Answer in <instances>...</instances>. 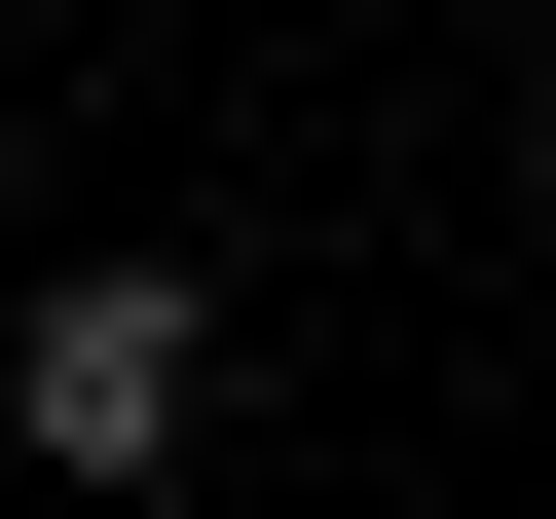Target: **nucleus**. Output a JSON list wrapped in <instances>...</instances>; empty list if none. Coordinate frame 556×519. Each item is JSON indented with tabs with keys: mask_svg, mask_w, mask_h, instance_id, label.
<instances>
[{
	"mask_svg": "<svg viewBox=\"0 0 556 519\" xmlns=\"http://www.w3.org/2000/svg\"><path fill=\"white\" fill-rule=\"evenodd\" d=\"M186 408H223V298L186 260H38V298H0V445L38 482H186Z\"/></svg>",
	"mask_w": 556,
	"mask_h": 519,
	"instance_id": "f257e3e1",
	"label": "nucleus"
}]
</instances>
